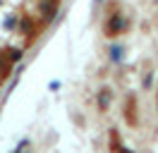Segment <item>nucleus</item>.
Wrapping results in <instances>:
<instances>
[{"label":"nucleus","instance_id":"obj_4","mask_svg":"<svg viewBox=\"0 0 158 153\" xmlns=\"http://www.w3.org/2000/svg\"><path fill=\"white\" fill-rule=\"evenodd\" d=\"M118 153H129V151H127V148H118Z\"/></svg>","mask_w":158,"mask_h":153},{"label":"nucleus","instance_id":"obj_3","mask_svg":"<svg viewBox=\"0 0 158 153\" xmlns=\"http://www.w3.org/2000/svg\"><path fill=\"white\" fill-rule=\"evenodd\" d=\"M7 69H10V62H7V60H5V57L0 55V74L5 76V74H7Z\"/></svg>","mask_w":158,"mask_h":153},{"label":"nucleus","instance_id":"obj_1","mask_svg":"<svg viewBox=\"0 0 158 153\" xmlns=\"http://www.w3.org/2000/svg\"><path fill=\"white\" fill-rule=\"evenodd\" d=\"M43 14H46V19H50L53 17V14H55V2H53V0H46V2H43Z\"/></svg>","mask_w":158,"mask_h":153},{"label":"nucleus","instance_id":"obj_2","mask_svg":"<svg viewBox=\"0 0 158 153\" xmlns=\"http://www.w3.org/2000/svg\"><path fill=\"white\" fill-rule=\"evenodd\" d=\"M110 103V91H101V108H108Z\"/></svg>","mask_w":158,"mask_h":153}]
</instances>
